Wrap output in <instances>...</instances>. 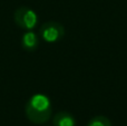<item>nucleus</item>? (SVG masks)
<instances>
[{
    "label": "nucleus",
    "instance_id": "obj_3",
    "mask_svg": "<svg viewBox=\"0 0 127 126\" xmlns=\"http://www.w3.org/2000/svg\"><path fill=\"white\" fill-rule=\"evenodd\" d=\"M39 36L48 44H54L64 38L65 28L57 21H47L40 27Z\"/></svg>",
    "mask_w": 127,
    "mask_h": 126
},
{
    "label": "nucleus",
    "instance_id": "obj_1",
    "mask_svg": "<svg viewBox=\"0 0 127 126\" xmlns=\"http://www.w3.org/2000/svg\"><path fill=\"white\" fill-rule=\"evenodd\" d=\"M26 116L33 124H44L51 117L53 106L48 96L35 94L28 99L25 106Z\"/></svg>",
    "mask_w": 127,
    "mask_h": 126
},
{
    "label": "nucleus",
    "instance_id": "obj_5",
    "mask_svg": "<svg viewBox=\"0 0 127 126\" xmlns=\"http://www.w3.org/2000/svg\"><path fill=\"white\" fill-rule=\"evenodd\" d=\"M54 126H76V120L69 112H58L53 118Z\"/></svg>",
    "mask_w": 127,
    "mask_h": 126
},
{
    "label": "nucleus",
    "instance_id": "obj_6",
    "mask_svg": "<svg viewBox=\"0 0 127 126\" xmlns=\"http://www.w3.org/2000/svg\"><path fill=\"white\" fill-rule=\"evenodd\" d=\"M87 126H112V122L106 116L98 115V116H94L88 122Z\"/></svg>",
    "mask_w": 127,
    "mask_h": 126
},
{
    "label": "nucleus",
    "instance_id": "obj_4",
    "mask_svg": "<svg viewBox=\"0 0 127 126\" xmlns=\"http://www.w3.org/2000/svg\"><path fill=\"white\" fill-rule=\"evenodd\" d=\"M40 44L39 36L32 30H27L26 32L22 35L21 38V47L24 50L32 53V51L37 50Z\"/></svg>",
    "mask_w": 127,
    "mask_h": 126
},
{
    "label": "nucleus",
    "instance_id": "obj_2",
    "mask_svg": "<svg viewBox=\"0 0 127 126\" xmlns=\"http://www.w3.org/2000/svg\"><path fill=\"white\" fill-rule=\"evenodd\" d=\"M13 21L24 30H32L38 24V15L29 7H19L13 12Z\"/></svg>",
    "mask_w": 127,
    "mask_h": 126
}]
</instances>
